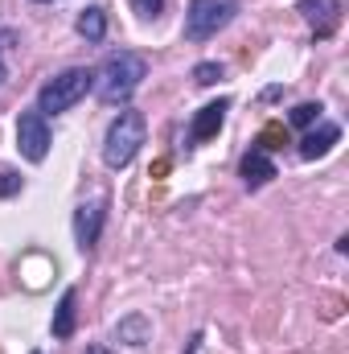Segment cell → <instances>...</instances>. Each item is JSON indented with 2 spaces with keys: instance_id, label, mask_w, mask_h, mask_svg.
Wrapping results in <instances>:
<instances>
[{
  "instance_id": "1",
  "label": "cell",
  "mask_w": 349,
  "mask_h": 354,
  "mask_svg": "<svg viewBox=\"0 0 349 354\" xmlns=\"http://www.w3.org/2000/svg\"><path fill=\"white\" fill-rule=\"evenodd\" d=\"M148 79V62L140 58V54H132V50H119V54H111L99 71H94V95L107 103V107H119V103H128L140 83Z\"/></svg>"
},
{
  "instance_id": "2",
  "label": "cell",
  "mask_w": 349,
  "mask_h": 354,
  "mask_svg": "<svg viewBox=\"0 0 349 354\" xmlns=\"http://www.w3.org/2000/svg\"><path fill=\"white\" fill-rule=\"evenodd\" d=\"M140 145H144V115L128 107V111H119L107 124V136H103V161H107V169H128L136 161Z\"/></svg>"
},
{
  "instance_id": "3",
  "label": "cell",
  "mask_w": 349,
  "mask_h": 354,
  "mask_svg": "<svg viewBox=\"0 0 349 354\" xmlns=\"http://www.w3.org/2000/svg\"><path fill=\"white\" fill-rule=\"evenodd\" d=\"M90 87H94V71H87V66H70V71L54 75L46 87L37 91V111H41V115H62V111H70Z\"/></svg>"
},
{
  "instance_id": "4",
  "label": "cell",
  "mask_w": 349,
  "mask_h": 354,
  "mask_svg": "<svg viewBox=\"0 0 349 354\" xmlns=\"http://www.w3.org/2000/svg\"><path fill=\"white\" fill-rule=\"evenodd\" d=\"M239 17V0H189L185 8V37L210 41Z\"/></svg>"
},
{
  "instance_id": "5",
  "label": "cell",
  "mask_w": 349,
  "mask_h": 354,
  "mask_svg": "<svg viewBox=\"0 0 349 354\" xmlns=\"http://www.w3.org/2000/svg\"><path fill=\"white\" fill-rule=\"evenodd\" d=\"M17 149L33 165L46 161V153H50V124H46V115L37 107L33 111H21V120H17Z\"/></svg>"
},
{
  "instance_id": "6",
  "label": "cell",
  "mask_w": 349,
  "mask_h": 354,
  "mask_svg": "<svg viewBox=\"0 0 349 354\" xmlns=\"http://www.w3.org/2000/svg\"><path fill=\"white\" fill-rule=\"evenodd\" d=\"M103 218H107V198H94V202H83L74 210V239L79 248L90 252L99 243V231H103Z\"/></svg>"
},
{
  "instance_id": "7",
  "label": "cell",
  "mask_w": 349,
  "mask_h": 354,
  "mask_svg": "<svg viewBox=\"0 0 349 354\" xmlns=\"http://www.w3.org/2000/svg\"><path fill=\"white\" fill-rule=\"evenodd\" d=\"M296 12L312 25L317 37H333L337 25H341V4H337V0H300Z\"/></svg>"
},
{
  "instance_id": "8",
  "label": "cell",
  "mask_w": 349,
  "mask_h": 354,
  "mask_svg": "<svg viewBox=\"0 0 349 354\" xmlns=\"http://www.w3.org/2000/svg\"><path fill=\"white\" fill-rule=\"evenodd\" d=\"M226 111H230V99H218V103H206L197 115H193V128H189V140L193 145H201V140H210L218 128H222V120H226Z\"/></svg>"
},
{
  "instance_id": "9",
  "label": "cell",
  "mask_w": 349,
  "mask_h": 354,
  "mask_svg": "<svg viewBox=\"0 0 349 354\" xmlns=\"http://www.w3.org/2000/svg\"><path fill=\"white\" fill-rule=\"evenodd\" d=\"M239 174H243V181H247L251 189H259V185H267V181L275 177V161H271L259 145H255L251 153H243V161H239Z\"/></svg>"
},
{
  "instance_id": "10",
  "label": "cell",
  "mask_w": 349,
  "mask_h": 354,
  "mask_svg": "<svg viewBox=\"0 0 349 354\" xmlns=\"http://www.w3.org/2000/svg\"><path fill=\"white\" fill-rule=\"evenodd\" d=\"M337 140H341V128H337L333 120H325L321 128H312V132L300 140V157H304V161H317V157H325Z\"/></svg>"
},
{
  "instance_id": "11",
  "label": "cell",
  "mask_w": 349,
  "mask_h": 354,
  "mask_svg": "<svg viewBox=\"0 0 349 354\" xmlns=\"http://www.w3.org/2000/svg\"><path fill=\"white\" fill-rule=\"evenodd\" d=\"M115 342H123V346H148V342H152V322H148L144 313L119 317V322H115Z\"/></svg>"
},
{
  "instance_id": "12",
  "label": "cell",
  "mask_w": 349,
  "mask_h": 354,
  "mask_svg": "<svg viewBox=\"0 0 349 354\" xmlns=\"http://www.w3.org/2000/svg\"><path fill=\"white\" fill-rule=\"evenodd\" d=\"M74 305H79V292L66 288L58 297V309H54V338H70L74 334Z\"/></svg>"
},
{
  "instance_id": "13",
  "label": "cell",
  "mask_w": 349,
  "mask_h": 354,
  "mask_svg": "<svg viewBox=\"0 0 349 354\" xmlns=\"http://www.w3.org/2000/svg\"><path fill=\"white\" fill-rule=\"evenodd\" d=\"M74 29H79V37H87V41H103V37H107V12H103L99 4H90V8L79 12Z\"/></svg>"
},
{
  "instance_id": "14",
  "label": "cell",
  "mask_w": 349,
  "mask_h": 354,
  "mask_svg": "<svg viewBox=\"0 0 349 354\" xmlns=\"http://www.w3.org/2000/svg\"><path fill=\"white\" fill-rule=\"evenodd\" d=\"M321 111H325L321 103H296V107H292V124H296V128H312V124L321 120Z\"/></svg>"
},
{
  "instance_id": "15",
  "label": "cell",
  "mask_w": 349,
  "mask_h": 354,
  "mask_svg": "<svg viewBox=\"0 0 349 354\" xmlns=\"http://www.w3.org/2000/svg\"><path fill=\"white\" fill-rule=\"evenodd\" d=\"M218 79H222V66H218V62H197V66H193V83H197V87H214Z\"/></svg>"
},
{
  "instance_id": "16",
  "label": "cell",
  "mask_w": 349,
  "mask_h": 354,
  "mask_svg": "<svg viewBox=\"0 0 349 354\" xmlns=\"http://www.w3.org/2000/svg\"><path fill=\"white\" fill-rule=\"evenodd\" d=\"M21 174L17 169H0V198H12V194H21Z\"/></svg>"
},
{
  "instance_id": "17",
  "label": "cell",
  "mask_w": 349,
  "mask_h": 354,
  "mask_svg": "<svg viewBox=\"0 0 349 354\" xmlns=\"http://www.w3.org/2000/svg\"><path fill=\"white\" fill-rule=\"evenodd\" d=\"M132 8H136V17H140V21H152V17H161V12H165V0H132Z\"/></svg>"
},
{
  "instance_id": "18",
  "label": "cell",
  "mask_w": 349,
  "mask_h": 354,
  "mask_svg": "<svg viewBox=\"0 0 349 354\" xmlns=\"http://www.w3.org/2000/svg\"><path fill=\"white\" fill-rule=\"evenodd\" d=\"M197 346H201V334H193V338H189V351H185V354H197Z\"/></svg>"
},
{
  "instance_id": "19",
  "label": "cell",
  "mask_w": 349,
  "mask_h": 354,
  "mask_svg": "<svg viewBox=\"0 0 349 354\" xmlns=\"http://www.w3.org/2000/svg\"><path fill=\"white\" fill-rule=\"evenodd\" d=\"M87 354H111L107 346H87Z\"/></svg>"
},
{
  "instance_id": "20",
  "label": "cell",
  "mask_w": 349,
  "mask_h": 354,
  "mask_svg": "<svg viewBox=\"0 0 349 354\" xmlns=\"http://www.w3.org/2000/svg\"><path fill=\"white\" fill-rule=\"evenodd\" d=\"M4 79H8V75H4V62H0V83H4Z\"/></svg>"
},
{
  "instance_id": "21",
  "label": "cell",
  "mask_w": 349,
  "mask_h": 354,
  "mask_svg": "<svg viewBox=\"0 0 349 354\" xmlns=\"http://www.w3.org/2000/svg\"><path fill=\"white\" fill-rule=\"evenodd\" d=\"M33 4H46V0H33Z\"/></svg>"
}]
</instances>
